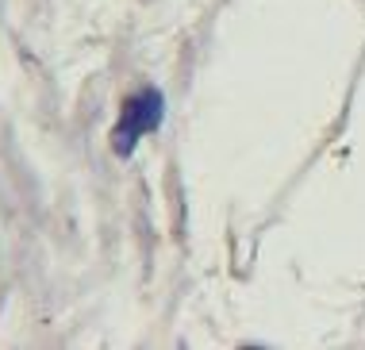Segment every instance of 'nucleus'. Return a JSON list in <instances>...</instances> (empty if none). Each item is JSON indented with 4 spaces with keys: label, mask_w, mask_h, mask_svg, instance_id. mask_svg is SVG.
<instances>
[{
    "label": "nucleus",
    "mask_w": 365,
    "mask_h": 350,
    "mask_svg": "<svg viewBox=\"0 0 365 350\" xmlns=\"http://www.w3.org/2000/svg\"><path fill=\"white\" fill-rule=\"evenodd\" d=\"M162 119H165V96L158 93V89H139L135 96L123 100L120 124H115V131H112V150L120 158H131L135 146H139V139L158 131Z\"/></svg>",
    "instance_id": "1"
}]
</instances>
